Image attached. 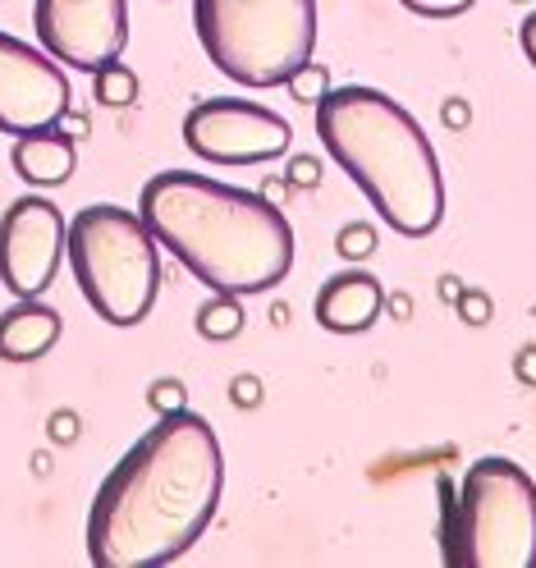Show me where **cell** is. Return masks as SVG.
I'll return each instance as SVG.
<instances>
[{
    "mask_svg": "<svg viewBox=\"0 0 536 568\" xmlns=\"http://www.w3.org/2000/svg\"><path fill=\"white\" fill-rule=\"evenodd\" d=\"M225 490V454L211 422L193 408L156 426L101 477L88 509L92 568H156L189 555L211 527Z\"/></svg>",
    "mask_w": 536,
    "mask_h": 568,
    "instance_id": "1",
    "label": "cell"
},
{
    "mask_svg": "<svg viewBox=\"0 0 536 568\" xmlns=\"http://www.w3.org/2000/svg\"><path fill=\"white\" fill-rule=\"evenodd\" d=\"M138 216L211 294H266L294 271V225L253 189L193 170H161L142 184Z\"/></svg>",
    "mask_w": 536,
    "mask_h": 568,
    "instance_id": "2",
    "label": "cell"
},
{
    "mask_svg": "<svg viewBox=\"0 0 536 568\" xmlns=\"http://www.w3.org/2000/svg\"><path fill=\"white\" fill-rule=\"evenodd\" d=\"M316 138L395 234L426 239L441 230L445 180L436 148L390 92L363 83L331 88L316 101Z\"/></svg>",
    "mask_w": 536,
    "mask_h": 568,
    "instance_id": "3",
    "label": "cell"
},
{
    "mask_svg": "<svg viewBox=\"0 0 536 568\" xmlns=\"http://www.w3.org/2000/svg\"><path fill=\"white\" fill-rule=\"evenodd\" d=\"M64 257L88 307L105 326H138L148 322L161 294V243L138 211L115 202L83 206L64 234Z\"/></svg>",
    "mask_w": 536,
    "mask_h": 568,
    "instance_id": "4",
    "label": "cell"
},
{
    "mask_svg": "<svg viewBox=\"0 0 536 568\" xmlns=\"http://www.w3.org/2000/svg\"><path fill=\"white\" fill-rule=\"evenodd\" d=\"M193 28L239 88H284L316 51V0H193Z\"/></svg>",
    "mask_w": 536,
    "mask_h": 568,
    "instance_id": "5",
    "label": "cell"
},
{
    "mask_svg": "<svg viewBox=\"0 0 536 568\" xmlns=\"http://www.w3.org/2000/svg\"><path fill=\"white\" fill-rule=\"evenodd\" d=\"M445 546L458 568H536L532 473L505 454H482L454 490Z\"/></svg>",
    "mask_w": 536,
    "mask_h": 568,
    "instance_id": "6",
    "label": "cell"
},
{
    "mask_svg": "<svg viewBox=\"0 0 536 568\" xmlns=\"http://www.w3.org/2000/svg\"><path fill=\"white\" fill-rule=\"evenodd\" d=\"M184 142L193 156L211 165H262L290 152L294 129L257 101L206 97L184 115Z\"/></svg>",
    "mask_w": 536,
    "mask_h": 568,
    "instance_id": "7",
    "label": "cell"
},
{
    "mask_svg": "<svg viewBox=\"0 0 536 568\" xmlns=\"http://www.w3.org/2000/svg\"><path fill=\"white\" fill-rule=\"evenodd\" d=\"M32 28L60 64L97 74L129 47V0H32Z\"/></svg>",
    "mask_w": 536,
    "mask_h": 568,
    "instance_id": "8",
    "label": "cell"
},
{
    "mask_svg": "<svg viewBox=\"0 0 536 568\" xmlns=\"http://www.w3.org/2000/svg\"><path fill=\"white\" fill-rule=\"evenodd\" d=\"M64 216L51 197L23 193L0 216V284L14 298H42L64 262Z\"/></svg>",
    "mask_w": 536,
    "mask_h": 568,
    "instance_id": "9",
    "label": "cell"
},
{
    "mask_svg": "<svg viewBox=\"0 0 536 568\" xmlns=\"http://www.w3.org/2000/svg\"><path fill=\"white\" fill-rule=\"evenodd\" d=\"M69 111L64 64L23 38L0 32V133H38Z\"/></svg>",
    "mask_w": 536,
    "mask_h": 568,
    "instance_id": "10",
    "label": "cell"
},
{
    "mask_svg": "<svg viewBox=\"0 0 536 568\" xmlns=\"http://www.w3.org/2000/svg\"><path fill=\"white\" fill-rule=\"evenodd\" d=\"M381 307H385V290H381V280L372 271H363V266L335 271L316 290V303H312L316 326L331 331V335H357V331L376 326Z\"/></svg>",
    "mask_w": 536,
    "mask_h": 568,
    "instance_id": "11",
    "label": "cell"
},
{
    "mask_svg": "<svg viewBox=\"0 0 536 568\" xmlns=\"http://www.w3.org/2000/svg\"><path fill=\"white\" fill-rule=\"evenodd\" d=\"M10 165L32 189H60V184H69V174L79 170V148L60 124H51L38 133H19L10 148Z\"/></svg>",
    "mask_w": 536,
    "mask_h": 568,
    "instance_id": "12",
    "label": "cell"
},
{
    "mask_svg": "<svg viewBox=\"0 0 536 568\" xmlns=\"http://www.w3.org/2000/svg\"><path fill=\"white\" fill-rule=\"evenodd\" d=\"M60 312L42 298H19L10 312H0V358L6 363H38L60 344Z\"/></svg>",
    "mask_w": 536,
    "mask_h": 568,
    "instance_id": "13",
    "label": "cell"
},
{
    "mask_svg": "<svg viewBox=\"0 0 536 568\" xmlns=\"http://www.w3.org/2000/svg\"><path fill=\"white\" fill-rule=\"evenodd\" d=\"M243 303H239V294H211L202 307H198V316H193V326H198V335L202 339H211V344H225V339H234L239 331H243Z\"/></svg>",
    "mask_w": 536,
    "mask_h": 568,
    "instance_id": "14",
    "label": "cell"
},
{
    "mask_svg": "<svg viewBox=\"0 0 536 568\" xmlns=\"http://www.w3.org/2000/svg\"><path fill=\"white\" fill-rule=\"evenodd\" d=\"M92 97L105 105V111H129V105L138 101V74L129 64H101L92 74Z\"/></svg>",
    "mask_w": 536,
    "mask_h": 568,
    "instance_id": "15",
    "label": "cell"
},
{
    "mask_svg": "<svg viewBox=\"0 0 536 568\" xmlns=\"http://www.w3.org/2000/svg\"><path fill=\"white\" fill-rule=\"evenodd\" d=\"M376 247H381V234H376V225H367V221H348V225H340V234H335V253H340L348 266L367 262Z\"/></svg>",
    "mask_w": 536,
    "mask_h": 568,
    "instance_id": "16",
    "label": "cell"
},
{
    "mask_svg": "<svg viewBox=\"0 0 536 568\" xmlns=\"http://www.w3.org/2000/svg\"><path fill=\"white\" fill-rule=\"evenodd\" d=\"M284 88H290V97H294L299 105H316L321 97L331 92V69L307 60V64H299V69H294L290 79H284Z\"/></svg>",
    "mask_w": 536,
    "mask_h": 568,
    "instance_id": "17",
    "label": "cell"
},
{
    "mask_svg": "<svg viewBox=\"0 0 536 568\" xmlns=\"http://www.w3.org/2000/svg\"><path fill=\"white\" fill-rule=\"evenodd\" d=\"M148 404H152V413H156V417L189 408V385L179 381V376H156V381L148 385Z\"/></svg>",
    "mask_w": 536,
    "mask_h": 568,
    "instance_id": "18",
    "label": "cell"
},
{
    "mask_svg": "<svg viewBox=\"0 0 536 568\" xmlns=\"http://www.w3.org/2000/svg\"><path fill=\"white\" fill-rule=\"evenodd\" d=\"M400 6L422 14V19H458L463 10H473L477 0H400Z\"/></svg>",
    "mask_w": 536,
    "mask_h": 568,
    "instance_id": "19",
    "label": "cell"
},
{
    "mask_svg": "<svg viewBox=\"0 0 536 568\" xmlns=\"http://www.w3.org/2000/svg\"><path fill=\"white\" fill-rule=\"evenodd\" d=\"M284 180H290V189H316L321 184V161L316 156H290V165H284Z\"/></svg>",
    "mask_w": 536,
    "mask_h": 568,
    "instance_id": "20",
    "label": "cell"
},
{
    "mask_svg": "<svg viewBox=\"0 0 536 568\" xmlns=\"http://www.w3.org/2000/svg\"><path fill=\"white\" fill-rule=\"evenodd\" d=\"M454 303H458V316H463L468 326H486V322H491V294H482V290H463Z\"/></svg>",
    "mask_w": 536,
    "mask_h": 568,
    "instance_id": "21",
    "label": "cell"
},
{
    "mask_svg": "<svg viewBox=\"0 0 536 568\" xmlns=\"http://www.w3.org/2000/svg\"><path fill=\"white\" fill-rule=\"evenodd\" d=\"M47 432H51V440H55V445H74V440H79V432H83V417H79L74 408H55V413H51V422H47Z\"/></svg>",
    "mask_w": 536,
    "mask_h": 568,
    "instance_id": "22",
    "label": "cell"
},
{
    "mask_svg": "<svg viewBox=\"0 0 536 568\" xmlns=\"http://www.w3.org/2000/svg\"><path fill=\"white\" fill-rule=\"evenodd\" d=\"M230 404H234V408H257V404H262V381L247 376V372L234 376V381H230Z\"/></svg>",
    "mask_w": 536,
    "mask_h": 568,
    "instance_id": "23",
    "label": "cell"
},
{
    "mask_svg": "<svg viewBox=\"0 0 536 568\" xmlns=\"http://www.w3.org/2000/svg\"><path fill=\"white\" fill-rule=\"evenodd\" d=\"M514 376H518V385L536 389V344H523V348H518V358H514Z\"/></svg>",
    "mask_w": 536,
    "mask_h": 568,
    "instance_id": "24",
    "label": "cell"
},
{
    "mask_svg": "<svg viewBox=\"0 0 536 568\" xmlns=\"http://www.w3.org/2000/svg\"><path fill=\"white\" fill-rule=\"evenodd\" d=\"M441 120H445V129H468V124H473V111H468V101L449 97V101L441 105Z\"/></svg>",
    "mask_w": 536,
    "mask_h": 568,
    "instance_id": "25",
    "label": "cell"
},
{
    "mask_svg": "<svg viewBox=\"0 0 536 568\" xmlns=\"http://www.w3.org/2000/svg\"><path fill=\"white\" fill-rule=\"evenodd\" d=\"M518 47H523V55H527V64L536 69V10L518 23Z\"/></svg>",
    "mask_w": 536,
    "mask_h": 568,
    "instance_id": "26",
    "label": "cell"
},
{
    "mask_svg": "<svg viewBox=\"0 0 536 568\" xmlns=\"http://www.w3.org/2000/svg\"><path fill=\"white\" fill-rule=\"evenodd\" d=\"M60 129L79 142V138H88V133H92V120H88V115H74V111H64V115H60Z\"/></svg>",
    "mask_w": 536,
    "mask_h": 568,
    "instance_id": "27",
    "label": "cell"
},
{
    "mask_svg": "<svg viewBox=\"0 0 536 568\" xmlns=\"http://www.w3.org/2000/svg\"><path fill=\"white\" fill-rule=\"evenodd\" d=\"M284 193H290V180H266V184H262V197H271L275 206L284 202Z\"/></svg>",
    "mask_w": 536,
    "mask_h": 568,
    "instance_id": "28",
    "label": "cell"
},
{
    "mask_svg": "<svg viewBox=\"0 0 536 568\" xmlns=\"http://www.w3.org/2000/svg\"><path fill=\"white\" fill-rule=\"evenodd\" d=\"M518 6H523V0H518Z\"/></svg>",
    "mask_w": 536,
    "mask_h": 568,
    "instance_id": "29",
    "label": "cell"
}]
</instances>
